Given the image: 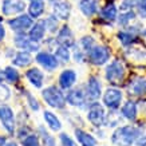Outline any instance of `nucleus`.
I'll return each instance as SVG.
<instances>
[{"mask_svg":"<svg viewBox=\"0 0 146 146\" xmlns=\"http://www.w3.org/2000/svg\"><path fill=\"white\" fill-rule=\"evenodd\" d=\"M121 113H122V115H123L126 119L134 121L137 118V105H135V102H133V101L126 102L123 106H122Z\"/></svg>","mask_w":146,"mask_h":146,"instance_id":"nucleus-21","label":"nucleus"},{"mask_svg":"<svg viewBox=\"0 0 146 146\" xmlns=\"http://www.w3.org/2000/svg\"><path fill=\"white\" fill-rule=\"evenodd\" d=\"M32 23L34 22H32L31 16H30V15H24V13L20 15V16H18V18L8 20L9 27L12 28L13 31H16V32H24L26 30L31 28Z\"/></svg>","mask_w":146,"mask_h":146,"instance_id":"nucleus-8","label":"nucleus"},{"mask_svg":"<svg viewBox=\"0 0 146 146\" xmlns=\"http://www.w3.org/2000/svg\"><path fill=\"white\" fill-rule=\"evenodd\" d=\"M101 16L107 22H113L117 19V7L115 4L111 1V3H107L101 11Z\"/></svg>","mask_w":146,"mask_h":146,"instance_id":"nucleus-24","label":"nucleus"},{"mask_svg":"<svg viewBox=\"0 0 146 146\" xmlns=\"http://www.w3.org/2000/svg\"><path fill=\"white\" fill-rule=\"evenodd\" d=\"M66 101L70 105H72V106L80 107V106H83L84 102H86V94H84V91L82 89L70 90L66 97Z\"/></svg>","mask_w":146,"mask_h":146,"instance_id":"nucleus-14","label":"nucleus"},{"mask_svg":"<svg viewBox=\"0 0 146 146\" xmlns=\"http://www.w3.org/2000/svg\"><path fill=\"white\" fill-rule=\"evenodd\" d=\"M137 11L141 18H146V0H137Z\"/></svg>","mask_w":146,"mask_h":146,"instance_id":"nucleus-36","label":"nucleus"},{"mask_svg":"<svg viewBox=\"0 0 146 146\" xmlns=\"http://www.w3.org/2000/svg\"><path fill=\"white\" fill-rule=\"evenodd\" d=\"M23 146H40L39 145V138L35 134H30L23 139Z\"/></svg>","mask_w":146,"mask_h":146,"instance_id":"nucleus-34","label":"nucleus"},{"mask_svg":"<svg viewBox=\"0 0 146 146\" xmlns=\"http://www.w3.org/2000/svg\"><path fill=\"white\" fill-rule=\"evenodd\" d=\"M5 146H18L15 142H9V143H5Z\"/></svg>","mask_w":146,"mask_h":146,"instance_id":"nucleus-42","label":"nucleus"},{"mask_svg":"<svg viewBox=\"0 0 146 146\" xmlns=\"http://www.w3.org/2000/svg\"><path fill=\"white\" fill-rule=\"evenodd\" d=\"M80 44H82V48H83L84 51L89 52L90 50L94 47V39L91 36H83V38L80 39Z\"/></svg>","mask_w":146,"mask_h":146,"instance_id":"nucleus-33","label":"nucleus"},{"mask_svg":"<svg viewBox=\"0 0 146 146\" xmlns=\"http://www.w3.org/2000/svg\"><path fill=\"white\" fill-rule=\"evenodd\" d=\"M60 142H62V146H75L74 141H72L66 133L60 134Z\"/></svg>","mask_w":146,"mask_h":146,"instance_id":"nucleus-38","label":"nucleus"},{"mask_svg":"<svg viewBox=\"0 0 146 146\" xmlns=\"http://www.w3.org/2000/svg\"><path fill=\"white\" fill-rule=\"evenodd\" d=\"M39 134L43 141V146H55V138L47 133V130L43 126H39Z\"/></svg>","mask_w":146,"mask_h":146,"instance_id":"nucleus-27","label":"nucleus"},{"mask_svg":"<svg viewBox=\"0 0 146 146\" xmlns=\"http://www.w3.org/2000/svg\"><path fill=\"white\" fill-rule=\"evenodd\" d=\"M0 82H1V75H0Z\"/></svg>","mask_w":146,"mask_h":146,"instance_id":"nucleus-43","label":"nucleus"},{"mask_svg":"<svg viewBox=\"0 0 146 146\" xmlns=\"http://www.w3.org/2000/svg\"><path fill=\"white\" fill-rule=\"evenodd\" d=\"M87 97L91 101H97L101 97V83L95 76H90L87 82Z\"/></svg>","mask_w":146,"mask_h":146,"instance_id":"nucleus-15","label":"nucleus"},{"mask_svg":"<svg viewBox=\"0 0 146 146\" xmlns=\"http://www.w3.org/2000/svg\"><path fill=\"white\" fill-rule=\"evenodd\" d=\"M43 117H44V121L47 122V125L50 126L51 130H54V131L60 130L62 123H60V121L58 119V117L55 114H52L51 111H44V113H43Z\"/></svg>","mask_w":146,"mask_h":146,"instance_id":"nucleus-25","label":"nucleus"},{"mask_svg":"<svg viewBox=\"0 0 146 146\" xmlns=\"http://www.w3.org/2000/svg\"><path fill=\"white\" fill-rule=\"evenodd\" d=\"M15 44H16V47L22 48L23 51H28V52L39 50L38 42H34L30 36H26L23 32H18V35L15 36Z\"/></svg>","mask_w":146,"mask_h":146,"instance_id":"nucleus-9","label":"nucleus"},{"mask_svg":"<svg viewBox=\"0 0 146 146\" xmlns=\"http://www.w3.org/2000/svg\"><path fill=\"white\" fill-rule=\"evenodd\" d=\"M139 135V130L134 126H122L117 129L113 135H111V142L117 146H131L137 141Z\"/></svg>","mask_w":146,"mask_h":146,"instance_id":"nucleus-1","label":"nucleus"},{"mask_svg":"<svg viewBox=\"0 0 146 146\" xmlns=\"http://www.w3.org/2000/svg\"><path fill=\"white\" fill-rule=\"evenodd\" d=\"M36 62L48 71H52L58 67V58L48 52H39L36 55Z\"/></svg>","mask_w":146,"mask_h":146,"instance_id":"nucleus-11","label":"nucleus"},{"mask_svg":"<svg viewBox=\"0 0 146 146\" xmlns=\"http://www.w3.org/2000/svg\"><path fill=\"white\" fill-rule=\"evenodd\" d=\"M137 145L138 146H146V134H139L137 138Z\"/></svg>","mask_w":146,"mask_h":146,"instance_id":"nucleus-39","label":"nucleus"},{"mask_svg":"<svg viewBox=\"0 0 146 146\" xmlns=\"http://www.w3.org/2000/svg\"><path fill=\"white\" fill-rule=\"evenodd\" d=\"M28 12L32 19L39 18L44 12V1L43 0H31V3L28 5Z\"/></svg>","mask_w":146,"mask_h":146,"instance_id":"nucleus-20","label":"nucleus"},{"mask_svg":"<svg viewBox=\"0 0 146 146\" xmlns=\"http://www.w3.org/2000/svg\"><path fill=\"white\" fill-rule=\"evenodd\" d=\"M110 58V51L105 46H94L89 51V59L90 62L95 66H101L109 60Z\"/></svg>","mask_w":146,"mask_h":146,"instance_id":"nucleus-5","label":"nucleus"},{"mask_svg":"<svg viewBox=\"0 0 146 146\" xmlns=\"http://www.w3.org/2000/svg\"><path fill=\"white\" fill-rule=\"evenodd\" d=\"M75 137L82 146H97V139L91 134L86 133V131L80 130V129L75 130Z\"/></svg>","mask_w":146,"mask_h":146,"instance_id":"nucleus-19","label":"nucleus"},{"mask_svg":"<svg viewBox=\"0 0 146 146\" xmlns=\"http://www.w3.org/2000/svg\"><path fill=\"white\" fill-rule=\"evenodd\" d=\"M118 39L121 40V43L123 46H130L133 42H135V35L130 34V32H118Z\"/></svg>","mask_w":146,"mask_h":146,"instance_id":"nucleus-28","label":"nucleus"},{"mask_svg":"<svg viewBox=\"0 0 146 146\" xmlns=\"http://www.w3.org/2000/svg\"><path fill=\"white\" fill-rule=\"evenodd\" d=\"M125 78V66L121 60H113V62L106 67V79L110 83H119Z\"/></svg>","mask_w":146,"mask_h":146,"instance_id":"nucleus-3","label":"nucleus"},{"mask_svg":"<svg viewBox=\"0 0 146 146\" xmlns=\"http://www.w3.org/2000/svg\"><path fill=\"white\" fill-rule=\"evenodd\" d=\"M26 95H27V99H28V103H30V107H31L32 110H34V111L39 110V103H38V101H36L35 98L32 97L30 93H27Z\"/></svg>","mask_w":146,"mask_h":146,"instance_id":"nucleus-37","label":"nucleus"},{"mask_svg":"<svg viewBox=\"0 0 146 146\" xmlns=\"http://www.w3.org/2000/svg\"><path fill=\"white\" fill-rule=\"evenodd\" d=\"M79 8L86 16H93L97 12V1L95 0H80Z\"/></svg>","mask_w":146,"mask_h":146,"instance_id":"nucleus-22","label":"nucleus"},{"mask_svg":"<svg viewBox=\"0 0 146 146\" xmlns=\"http://www.w3.org/2000/svg\"><path fill=\"white\" fill-rule=\"evenodd\" d=\"M55 56L58 59H60L62 62H68L70 60V51H68V47H64V46H59L55 51Z\"/></svg>","mask_w":146,"mask_h":146,"instance_id":"nucleus-29","label":"nucleus"},{"mask_svg":"<svg viewBox=\"0 0 146 146\" xmlns=\"http://www.w3.org/2000/svg\"><path fill=\"white\" fill-rule=\"evenodd\" d=\"M75 80H76V74H75V71H72V70H64L59 75V86L62 87V89L67 90V89H70L72 84L75 83Z\"/></svg>","mask_w":146,"mask_h":146,"instance_id":"nucleus-16","label":"nucleus"},{"mask_svg":"<svg viewBox=\"0 0 146 146\" xmlns=\"http://www.w3.org/2000/svg\"><path fill=\"white\" fill-rule=\"evenodd\" d=\"M121 101H122V91L118 89H113V87L107 89L105 95H103V103L111 110L118 109L121 105Z\"/></svg>","mask_w":146,"mask_h":146,"instance_id":"nucleus-7","label":"nucleus"},{"mask_svg":"<svg viewBox=\"0 0 146 146\" xmlns=\"http://www.w3.org/2000/svg\"><path fill=\"white\" fill-rule=\"evenodd\" d=\"M56 42L59 43L60 46H64V47H72L75 44V40H74V35L71 30L68 28V26H63L60 28V31L58 32V36H56Z\"/></svg>","mask_w":146,"mask_h":146,"instance_id":"nucleus-13","label":"nucleus"},{"mask_svg":"<svg viewBox=\"0 0 146 146\" xmlns=\"http://www.w3.org/2000/svg\"><path fill=\"white\" fill-rule=\"evenodd\" d=\"M4 76H5V79L8 80V82H11V83H16L19 80V72L13 67H7L5 68Z\"/></svg>","mask_w":146,"mask_h":146,"instance_id":"nucleus-30","label":"nucleus"},{"mask_svg":"<svg viewBox=\"0 0 146 146\" xmlns=\"http://www.w3.org/2000/svg\"><path fill=\"white\" fill-rule=\"evenodd\" d=\"M87 118L94 126H102L106 121V114H105V109L101 103L98 102H93L89 107V113H87Z\"/></svg>","mask_w":146,"mask_h":146,"instance_id":"nucleus-4","label":"nucleus"},{"mask_svg":"<svg viewBox=\"0 0 146 146\" xmlns=\"http://www.w3.org/2000/svg\"><path fill=\"white\" fill-rule=\"evenodd\" d=\"M135 18V13L131 11V9H129L127 12H123L119 15V18H118V23H119L121 26H126L130 20H133Z\"/></svg>","mask_w":146,"mask_h":146,"instance_id":"nucleus-31","label":"nucleus"},{"mask_svg":"<svg viewBox=\"0 0 146 146\" xmlns=\"http://www.w3.org/2000/svg\"><path fill=\"white\" fill-rule=\"evenodd\" d=\"M26 9V3L23 0H4L3 1V13L9 16V15H16L22 13Z\"/></svg>","mask_w":146,"mask_h":146,"instance_id":"nucleus-10","label":"nucleus"},{"mask_svg":"<svg viewBox=\"0 0 146 146\" xmlns=\"http://www.w3.org/2000/svg\"><path fill=\"white\" fill-rule=\"evenodd\" d=\"M54 15L56 18L62 19V20H67L70 18V12H71V5L70 3H67L66 0H58L54 3Z\"/></svg>","mask_w":146,"mask_h":146,"instance_id":"nucleus-12","label":"nucleus"},{"mask_svg":"<svg viewBox=\"0 0 146 146\" xmlns=\"http://www.w3.org/2000/svg\"><path fill=\"white\" fill-rule=\"evenodd\" d=\"M130 93L134 95H143L146 94V79L145 78H138L130 86Z\"/></svg>","mask_w":146,"mask_h":146,"instance_id":"nucleus-26","label":"nucleus"},{"mask_svg":"<svg viewBox=\"0 0 146 146\" xmlns=\"http://www.w3.org/2000/svg\"><path fill=\"white\" fill-rule=\"evenodd\" d=\"M42 95L44 98V101L48 103L51 107L55 109H63L66 106V98L62 94V91L55 87V86H50L47 89L42 91Z\"/></svg>","mask_w":146,"mask_h":146,"instance_id":"nucleus-2","label":"nucleus"},{"mask_svg":"<svg viewBox=\"0 0 146 146\" xmlns=\"http://www.w3.org/2000/svg\"><path fill=\"white\" fill-rule=\"evenodd\" d=\"M44 22H46V28H47L50 32H55L58 30V19L55 18V15L48 16Z\"/></svg>","mask_w":146,"mask_h":146,"instance_id":"nucleus-32","label":"nucleus"},{"mask_svg":"<svg viewBox=\"0 0 146 146\" xmlns=\"http://www.w3.org/2000/svg\"><path fill=\"white\" fill-rule=\"evenodd\" d=\"M31 62H32L31 54L28 52V51H20V52H18L16 55H15L12 63L15 64V66L26 67V66H28Z\"/></svg>","mask_w":146,"mask_h":146,"instance_id":"nucleus-23","label":"nucleus"},{"mask_svg":"<svg viewBox=\"0 0 146 146\" xmlns=\"http://www.w3.org/2000/svg\"><path fill=\"white\" fill-rule=\"evenodd\" d=\"M9 95H11V91H9V89L5 86V84H1L0 83V102H4L7 101L9 98Z\"/></svg>","mask_w":146,"mask_h":146,"instance_id":"nucleus-35","label":"nucleus"},{"mask_svg":"<svg viewBox=\"0 0 146 146\" xmlns=\"http://www.w3.org/2000/svg\"><path fill=\"white\" fill-rule=\"evenodd\" d=\"M51 1H54V0H51Z\"/></svg>","mask_w":146,"mask_h":146,"instance_id":"nucleus-45","label":"nucleus"},{"mask_svg":"<svg viewBox=\"0 0 146 146\" xmlns=\"http://www.w3.org/2000/svg\"><path fill=\"white\" fill-rule=\"evenodd\" d=\"M0 122L3 123L4 129L9 134L15 133V118H13L12 109L7 105L0 106Z\"/></svg>","mask_w":146,"mask_h":146,"instance_id":"nucleus-6","label":"nucleus"},{"mask_svg":"<svg viewBox=\"0 0 146 146\" xmlns=\"http://www.w3.org/2000/svg\"><path fill=\"white\" fill-rule=\"evenodd\" d=\"M44 32H46V22L44 20H39V22L35 23V24L31 27L28 36H30L34 42H39V40L43 39Z\"/></svg>","mask_w":146,"mask_h":146,"instance_id":"nucleus-17","label":"nucleus"},{"mask_svg":"<svg viewBox=\"0 0 146 146\" xmlns=\"http://www.w3.org/2000/svg\"><path fill=\"white\" fill-rule=\"evenodd\" d=\"M0 146H5V138L0 135Z\"/></svg>","mask_w":146,"mask_h":146,"instance_id":"nucleus-41","label":"nucleus"},{"mask_svg":"<svg viewBox=\"0 0 146 146\" xmlns=\"http://www.w3.org/2000/svg\"><path fill=\"white\" fill-rule=\"evenodd\" d=\"M0 22H1V18H0Z\"/></svg>","mask_w":146,"mask_h":146,"instance_id":"nucleus-44","label":"nucleus"},{"mask_svg":"<svg viewBox=\"0 0 146 146\" xmlns=\"http://www.w3.org/2000/svg\"><path fill=\"white\" fill-rule=\"evenodd\" d=\"M26 76L28 78V80L31 82L36 89H40L43 86V72L39 70V68H30V70L26 72Z\"/></svg>","mask_w":146,"mask_h":146,"instance_id":"nucleus-18","label":"nucleus"},{"mask_svg":"<svg viewBox=\"0 0 146 146\" xmlns=\"http://www.w3.org/2000/svg\"><path fill=\"white\" fill-rule=\"evenodd\" d=\"M4 35H5L4 27L1 26V23H0V40H3V39H4Z\"/></svg>","mask_w":146,"mask_h":146,"instance_id":"nucleus-40","label":"nucleus"}]
</instances>
